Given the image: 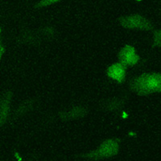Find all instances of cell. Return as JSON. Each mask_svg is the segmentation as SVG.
<instances>
[{
  "label": "cell",
  "mask_w": 161,
  "mask_h": 161,
  "mask_svg": "<svg viewBox=\"0 0 161 161\" xmlns=\"http://www.w3.org/2000/svg\"><path fill=\"white\" fill-rule=\"evenodd\" d=\"M132 91L140 96L161 93V73H143L130 81Z\"/></svg>",
  "instance_id": "obj_1"
},
{
  "label": "cell",
  "mask_w": 161,
  "mask_h": 161,
  "mask_svg": "<svg viewBox=\"0 0 161 161\" xmlns=\"http://www.w3.org/2000/svg\"><path fill=\"white\" fill-rule=\"evenodd\" d=\"M119 144L116 139H107L104 141L95 151L85 155V157L91 159H106L114 156L119 152Z\"/></svg>",
  "instance_id": "obj_2"
},
{
  "label": "cell",
  "mask_w": 161,
  "mask_h": 161,
  "mask_svg": "<svg viewBox=\"0 0 161 161\" xmlns=\"http://www.w3.org/2000/svg\"><path fill=\"white\" fill-rule=\"evenodd\" d=\"M120 24L123 28L127 29H137L143 31H149L152 29V24L148 19H147L140 15H131L123 16L119 19Z\"/></svg>",
  "instance_id": "obj_3"
},
{
  "label": "cell",
  "mask_w": 161,
  "mask_h": 161,
  "mask_svg": "<svg viewBox=\"0 0 161 161\" xmlns=\"http://www.w3.org/2000/svg\"><path fill=\"white\" fill-rule=\"evenodd\" d=\"M119 59L121 64L126 67V66H133L137 64L139 60V57L137 55L134 47L130 45H126L119 51Z\"/></svg>",
  "instance_id": "obj_4"
},
{
  "label": "cell",
  "mask_w": 161,
  "mask_h": 161,
  "mask_svg": "<svg viewBox=\"0 0 161 161\" xmlns=\"http://www.w3.org/2000/svg\"><path fill=\"white\" fill-rule=\"evenodd\" d=\"M106 73L112 80L122 83L126 78V67L120 62L114 63L107 69Z\"/></svg>",
  "instance_id": "obj_5"
},
{
  "label": "cell",
  "mask_w": 161,
  "mask_h": 161,
  "mask_svg": "<svg viewBox=\"0 0 161 161\" xmlns=\"http://www.w3.org/2000/svg\"><path fill=\"white\" fill-rule=\"evenodd\" d=\"M11 93H5L0 101V126L4 124L8 116L10 103H11Z\"/></svg>",
  "instance_id": "obj_6"
},
{
  "label": "cell",
  "mask_w": 161,
  "mask_h": 161,
  "mask_svg": "<svg viewBox=\"0 0 161 161\" xmlns=\"http://www.w3.org/2000/svg\"><path fill=\"white\" fill-rule=\"evenodd\" d=\"M86 114V110L82 107H76L68 112V114H65V116H64V119H77V118L82 117Z\"/></svg>",
  "instance_id": "obj_7"
},
{
  "label": "cell",
  "mask_w": 161,
  "mask_h": 161,
  "mask_svg": "<svg viewBox=\"0 0 161 161\" xmlns=\"http://www.w3.org/2000/svg\"><path fill=\"white\" fill-rule=\"evenodd\" d=\"M153 46L155 47H160L161 46V29L156 31L154 34Z\"/></svg>",
  "instance_id": "obj_8"
},
{
  "label": "cell",
  "mask_w": 161,
  "mask_h": 161,
  "mask_svg": "<svg viewBox=\"0 0 161 161\" xmlns=\"http://www.w3.org/2000/svg\"><path fill=\"white\" fill-rule=\"evenodd\" d=\"M0 32H1V29H0ZM3 51H4V48H3L2 45H1V44H0V60H1V58H2V56H3Z\"/></svg>",
  "instance_id": "obj_9"
}]
</instances>
